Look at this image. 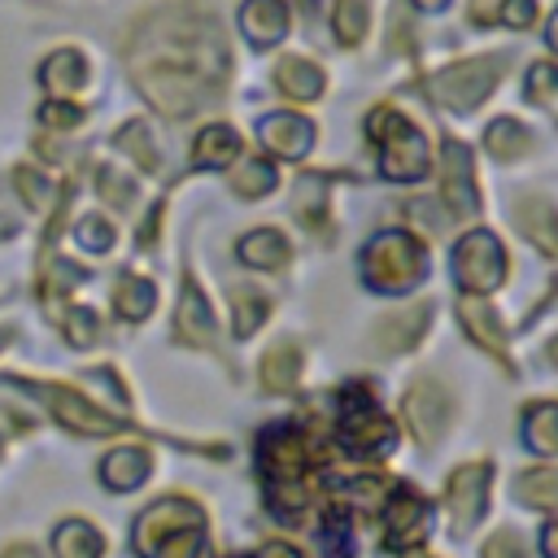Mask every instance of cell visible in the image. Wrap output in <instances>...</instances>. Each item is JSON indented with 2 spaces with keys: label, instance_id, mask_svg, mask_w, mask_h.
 Here are the masks:
<instances>
[{
  "label": "cell",
  "instance_id": "43",
  "mask_svg": "<svg viewBox=\"0 0 558 558\" xmlns=\"http://www.w3.org/2000/svg\"><path fill=\"white\" fill-rule=\"evenodd\" d=\"M344 501H353L357 510H379L384 506V484L379 480H353V484H344Z\"/></svg>",
  "mask_w": 558,
  "mask_h": 558
},
{
  "label": "cell",
  "instance_id": "18",
  "mask_svg": "<svg viewBox=\"0 0 558 558\" xmlns=\"http://www.w3.org/2000/svg\"><path fill=\"white\" fill-rule=\"evenodd\" d=\"M148 471H153V458H148V449H140V445H122V449L105 453V462H100V480H105L109 488H118V493L140 488V484L148 480Z\"/></svg>",
  "mask_w": 558,
  "mask_h": 558
},
{
  "label": "cell",
  "instance_id": "3",
  "mask_svg": "<svg viewBox=\"0 0 558 558\" xmlns=\"http://www.w3.org/2000/svg\"><path fill=\"white\" fill-rule=\"evenodd\" d=\"M140 558H201L205 554V510L187 497H161L135 519Z\"/></svg>",
  "mask_w": 558,
  "mask_h": 558
},
{
  "label": "cell",
  "instance_id": "44",
  "mask_svg": "<svg viewBox=\"0 0 558 558\" xmlns=\"http://www.w3.org/2000/svg\"><path fill=\"white\" fill-rule=\"evenodd\" d=\"M484 558H527V549H523L519 532L501 527V532H493V536L484 541Z\"/></svg>",
  "mask_w": 558,
  "mask_h": 558
},
{
  "label": "cell",
  "instance_id": "12",
  "mask_svg": "<svg viewBox=\"0 0 558 558\" xmlns=\"http://www.w3.org/2000/svg\"><path fill=\"white\" fill-rule=\"evenodd\" d=\"M432 532V506L414 488H397L384 510V545L388 549H414Z\"/></svg>",
  "mask_w": 558,
  "mask_h": 558
},
{
  "label": "cell",
  "instance_id": "48",
  "mask_svg": "<svg viewBox=\"0 0 558 558\" xmlns=\"http://www.w3.org/2000/svg\"><path fill=\"white\" fill-rule=\"evenodd\" d=\"M541 545H545V554H549V558H558V523H549V527H545Z\"/></svg>",
  "mask_w": 558,
  "mask_h": 558
},
{
  "label": "cell",
  "instance_id": "10",
  "mask_svg": "<svg viewBox=\"0 0 558 558\" xmlns=\"http://www.w3.org/2000/svg\"><path fill=\"white\" fill-rule=\"evenodd\" d=\"M488 480H493V466L488 462H462L449 484H445V506H449V519L458 532H471L480 523V514L488 510Z\"/></svg>",
  "mask_w": 558,
  "mask_h": 558
},
{
  "label": "cell",
  "instance_id": "17",
  "mask_svg": "<svg viewBox=\"0 0 558 558\" xmlns=\"http://www.w3.org/2000/svg\"><path fill=\"white\" fill-rule=\"evenodd\" d=\"M174 331H179V340H187V344H209V340H214V314H209V301H205V292L196 288V279L183 283L179 314H174Z\"/></svg>",
  "mask_w": 558,
  "mask_h": 558
},
{
  "label": "cell",
  "instance_id": "5",
  "mask_svg": "<svg viewBox=\"0 0 558 558\" xmlns=\"http://www.w3.org/2000/svg\"><path fill=\"white\" fill-rule=\"evenodd\" d=\"M427 266V248L423 240H414L410 231H384L362 248V279L379 292H405L418 283Z\"/></svg>",
  "mask_w": 558,
  "mask_h": 558
},
{
  "label": "cell",
  "instance_id": "4",
  "mask_svg": "<svg viewBox=\"0 0 558 558\" xmlns=\"http://www.w3.org/2000/svg\"><path fill=\"white\" fill-rule=\"evenodd\" d=\"M366 131L379 144V166H384L388 179L405 183V179H418L427 170V140L401 109H392V105L371 109Z\"/></svg>",
  "mask_w": 558,
  "mask_h": 558
},
{
  "label": "cell",
  "instance_id": "21",
  "mask_svg": "<svg viewBox=\"0 0 558 558\" xmlns=\"http://www.w3.org/2000/svg\"><path fill=\"white\" fill-rule=\"evenodd\" d=\"M423 327H427V305H410V310L388 314V318L375 327V340H379L388 353H405V349L418 340Z\"/></svg>",
  "mask_w": 558,
  "mask_h": 558
},
{
  "label": "cell",
  "instance_id": "25",
  "mask_svg": "<svg viewBox=\"0 0 558 558\" xmlns=\"http://www.w3.org/2000/svg\"><path fill=\"white\" fill-rule=\"evenodd\" d=\"M514 497L536 510H558V466H532L514 480Z\"/></svg>",
  "mask_w": 558,
  "mask_h": 558
},
{
  "label": "cell",
  "instance_id": "19",
  "mask_svg": "<svg viewBox=\"0 0 558 558\" xmlns=\"http://www.w3.org/2000/svg\"><path fill=\"white\" fill-rule=\"evenodd\" d=\"M240 157V135L231 131V126H205L201 135H196V144H192V166H209V170H222V166H231Z\"/></svg>",
  "mask_w": 558,
  "mask_h": 558
},
{
  "label": "cell",
  "instance_id": "31",
  "mask_svg": "<svg viewBox=\"0 0 558 558\" xmlns=\"http://www.w3.org/2000/svg\"><path fill=\"white\" fill-rule=\"evenodd\" d=\"M118 148L122 153H131L135 161H140V170H161V153L153 148V135H148V126L144 122H126L122 131H118Z\"/></svg>",
  "mask_w": 558,
  "mask_h": 558
},
{
  "label": "cell",
  "instance_id": "16",
  "mask_svg": "<svg viewBox=\"0 0 558 558\" xmlns=\"http://www.w3.org/2000/svg\"><path fill=\"white\" fill-rule=\"evenodd\" d=\"M240 31H244L257 48L279 44L283 31H288V9H283V0H244V9H240Z\"/></svg>",
  "mask_w": 558,
  "mask_h": 558
},
{
  "label": "cell",
  "instance_id": "38",
  "mask_svg": "<svg viewBox=\"0 0 558 558\" xmlns=\"http://www.w3.org/2000/svg\"><path fill=\"white\" fill-rule=\"evenodd\" d=\"M323 545H327L331 558H349V554H353V532H349V519H344L340 510L327 514V523H323Z\"/></svg>",
  "mask_w": 558,
  "mask_h": 558
},
{
  "label": "cell",
  "instance_id": "52",
  "mask_svg": "<svg viewBox=\"0 0 558 558\" xmlns=\"http://www.w3.org/2000/svg\"><path fill=\"white\" fill-rule=\"evenodd\" d=\"M9 340H13V327H0V349H4Z\"/></svg>",
  "mask_w": 558,
  "mask_h": 558
},
{
  "label": "cell",
  "instance_id": "40",
  "mask_svg": "<svg viewBox=\"0 0 558 558\" xmlns=\"http://www.w3.org/2000/svg\"><path fill=\"white\" fill-rule=\"evenodd\" d=\"M87 275L74 266V262H52V270H48V283H44V296L48 301H61L70 288H78Z\"/></svg>",
  "mask_w": 558,
  "mask_h": 558
},
{
  "label": "cell",
  "instance_id": "45",
  "mask_svg": "<svg viewBox=\"0 0 558 558\" xmlns=\"http://www.w3.org/2000/svg\"><path fill=\"white\" fill-rule=\"evenodd\" d=\"M501 22L514 26V31H519V26L527 31V26L536 22V0H506V4H501Z\"/></svg>",
  "mask_w": 558,
  "mask_h": 558
},
{
  "label": "cell",
  "instance_id": "33",
  "mask_svg": "<svg viewBox=\"0 0 558 558\" xmlns=\"http://www.w3.org/2000/svg\"><path fill=\"white\" fill-rule=\"evenodd\" d=\"M371 26V4L366 0H336V39L357 44Z\"/></svg>",
  "mask_w": 558,
  "mask_h": 558
},
{
  "label": "cell",
  "instance_id": "28",
  "mask_svg": "<svg viewBox=\"0 0 558 558\" xmlns=\"http://www.w3.org/2000/svg\"><path fill=\"white\" fill-rule=\"evenodd\" d=\"M39 78H44V87H52V92H78V87L87 83V65H83V57H78L74 48H61V52H52V57L44 61Z\"/></svg>",
  "mask_w": 558,
  "mask_h": 558
},
{
  "label": "cell",
  "instance_id": "50",
  "mask_svg": "<svg viewBox=\"0 0 558 558\" xmlns=\"http://www.w3.org/2000/svg\"><path fill=\"white\" fill-rule=\"evenodd\" d=\"M414 4H418V9H427V13H436V9H445L449 0H414Z\"/></svg>",
  "mask_w": 558,
  "mask_h": 558
},
{
  "label": "cell",
  "instance_id": "37",
  "mask_svg": "<svg viewBox=\"0 0 558 558\" xmlns=\"http://www.w3.org/2000/svg\"><path fill=\"white\" fill-rule=\"evenodd\" d=\"M96 187H100V196L113 205V209H131L135 205V183L131 179H122L118 170H109V166H100L96 170Z\"/></svg>",
  "mask_w": 558,
  "mask_h": 558
},
{
  "label": "cell",
  "instance_id": "53",
  "mask_svg": "<svg viewBox=\"0 0 558 558\" xmlns=\"http://www.w3.org/2000/svg\"><path fill=\"white\" fill-rule=\"evenodd\" d=\"M549 357H554V366H558V340H554V344H549Z\"/></svg>",
  "mask_w": 558,
  "mask_h": 558
},
{
  "label": "cell",
  "instance_id": "13",
  "mask_svg": "<svg viewBox=\"0 0 558 558\" xmlns=\"http://www.w3.org/2000/svg\"><path fill=\"white\" fill-rule=\"evenodd\" d=\"M440 174H445L440 187H445L449 214H458V218L475 214V209H480V187H475V174H471V153H466V144H458V140L445 144V153H440Z\"/></svg>",
  "mask_w": 558,
  "mask_h": 558
},
{
  "label": "cell",
  "instance_id": "24",
  "mask_svg": "<svg viewBox=\"0 0 558 558\" xmlns=\"http://www.w3.org/2000/svg\"><path fill=\"white\" fill-rule=\"evenodd\" d=\"M523 440L536 453H558V401H532L523 410Z\"/></svg>",
  "mask_w": 558,
  "mask_h": 558
},
{
  "label": "cell",
  "instance_id": "8",
  "mask_svg": "<svg viewBox=\"0 0 558 558\" xmlns=\"http://www.w3.org/2000/svg\"><path fill=\"white\" fill-rule=\"evenodd\" d=\"M453 279L466 296L493 292L506 279V248L488 231H466L453 248Z\"/></svg>",
  "mask_w": 558,
  "mask_h": 558
},
{
  "label": "cell",
  "instance_id": "26",
  "mask_svg": "<svg viewBox=\"0 0 558 558\" xmlns=\"http://www.w3.org/2000/svg\"><path fill=\"white\" fill-rule=\"evenodd\" d=\"M113 305H118L122 318L140 323V318L153 314V305H157V288H153L144 275H122L118 288H113Z\"/></svg>",
  "mask_w": 558,
  "mask_h": 558
},
{
  "label": "cell",
  "instance_id": "22",
  "mask_svg": "<svg viewBox=\"0 0 558 558\" xmlns=\"http://www.w3.org/2000/svg\"><path fill=\"white\" fill-rule=\"evenodd\" d=\"M240 262L244 266H257V270H279L288 262V240L270 227H257L240 240Z\"/></svg>",
  "mask_w": 558,
  "mask_h": 558
},
{
  "label": "cell",
  "instance_id": "30",
  "mask_svg": "<svg viewBox=\"0 0 558 558\" xmlns=\"http://www.w3.org/2000/svg\"><path fill=\"white\" fill-rule=\"evenodd\" d=\"M484 140H488V153H493V157L514 161V157H523V148H527L532 135H527L523 122H514V118H497V122H488Z\"/></svg>",
  "mask_w": 558,
  "mask_h": 558
},
{
  "label": "cell",
  "instance_id": "36",
  "mask_svg": "<svg viewBox=\"0 0 558 558\" xmlns=\"http://www.w3.org/2000/svg\"><path fill=\"white\" fill-rule=\"evenodd\" d=\"M13 183H17L22 201H26V209H44L48 196H52V179L39 174L35 166H17V170H13Z\"/></svg>",
  "mask_w": 558,
  "mask_h": 558
},
{
  "label": "cell",
  "instance_id": "35",
  "mask_svg": "<svg viewBox=\"0 0 558 558\" xmlns=\"http://www.w3.org/2000/svg\"><path fill=\"white\" fill-rule=\"evenodd\" d=\"M61 331H65V340L74 349H92L100 340V318L92 310H65L61 314Z\"/></svg>",
  "mask_w": 558,
  "mask_h": 558
},
{
  "label": "cell",
  "instance_id": "39",
  "mask_svg": "<svg viewBox=\"0 0 558 558\" xmlns=\"http://www.w3.org/2000/svg\"><path fill=\"white\" fill-rule=\"evenodd\" d=\"M523 92H527V100L545 105V100L558 92V65H549V61H536V65L527 70V83H523Z\"/></svg>",
  "mask_w": 558,
  "mask_h": 558
},
{
  "label": "cell",
  "instance_id": "1",
  "mask_svg": "<svg viewBox=\"0 0 558 558\" xmlns=\"http://www.w3.org/2000/svg\"><path fill=\"white\" fill-rule=\"evenodd\" d=\"M126 65L140 92L166 113L205 109L227 83V44L218 22L196 4H161L131 26Z\"/></svg>",
  "mask_w": 558,
  "mask_h": 558
},
{
  "label": "cell",
  "instance_id": "11",
  "mask_svg": "<svg viewBox=\"0 0 558 558\" xmlns=\"http://www.w3.org/2000/svg\"><path fill=\"white\" fill-rule=\"evenodd\" d=\"M405 423H410V432H414V440L423 445V449H432L440 436H445V427H449V392L436 384V379H414V388L405 392Z\"/></svg>",
  "mask_w": 558,
  "mask_h": 558
},
{
  "label": "cell",
  "instance_id": "29",
  "mask_svg": "<svg viewBox=\"0 0 558 558\" xmlns=\"http://www.w3.org/2000/svg\"><path fill=\"white\" fill-rule=\"evenodd\" d=\"M296 375H301V353L292 344H275L266 357H262V384L270 392H288L296 388Z\"/></svg>",
  "mask_w": 558,
  "mask_h": 558
},
{
  "label": "cell",
  "instance_id": "14",
  "mask_svg": "<svg viewBox=\"0 0 558 558\" xmlns=\"http://www.w3.org/2000/svg\"><path fill=\"white\" fill-rule=\"evenodd\" d=\"M257 131H262L266 148L279 153L283 161H296L314 148V122H305L301 113H270V118H262Z\"/></svg>",
  "mask_w": 558,
  "mask_h": 558
},
{
  "label": "cell",
  "instance_id": "2",
  "mask_svg": "<svg viewBox=\"0 0 558 558\" xmlns=\"http://www.w3.org/2000/svg\"><path fill=\"white\" fill-rule=\"evenodd\" d=\"M257 466L266 475V497L279 514H301L310 506L314 449H310L301 427H292V423L266 427L262 440H257Z\"/></svg>",
  "mask_w": 558,
  "mask_h": 558
},
{
  "label": "cell",
  "instance_id": "23",
  "mask_svg": "<svg viewBox=\"0 0 558 558\" xmlns=\"http://www.w3.org/2000/svg\"><path fill=\"white\" fill-rule=\"evenodd\" d=\"M100 549H105V536L83 519H65L52 532V554L57 558H100Z\"/></svg>",
  "mask_w": 558,
  "mask_h": 558
},
{
  "label": "cell",
  "instance_id": "7",
  "mask_svg": "<svg viewBox=\"0 0 558 558\" xmlns=\"http://www.w3.org/2000/svg\"><path fill=\"white\" fill-rule=\"evenodd\" d=\"M501 78V57H471V61H458L449 70H440L432 78V96L445 105V109H458V113H471Z\"/></svg>",
  "mask_w": 558,
  "mask_h": 558
},
{
  "label": "cell",
  "instance_id": "42",
  "mask_svg": "<svg viewBox=\"0 0 558 558\" xmlns=\"http://www.w3.org/2000/svg\"><path fill=\"white\" fill-rule=\"evenodd\" d=\"M78 244H83V248H92V253H105V248L113 244V227H109L105 218H96V214H92V218H83V222H78Z\"/></svg>",
  "mask_w": 558,
  "mask_h": 558
},
{
  "label": "cell",
  "instance_id": "27",
  "mask_svg": "<svg viewBox=\"0 0 558 558\" xmlns=\"http://www.w3.org/2000/svg\"><path fill=\"white\" fill-rule=\"evenodd\" d=\"M519 227H523L549 257H558V214H554L541 196H532V201L519 205Z\"/></svg>",
  "mask_w": 558,
  "mask_h": 558
},
{
  "label": "cell",
  "instance_id": "49",
  "mask_svg": "<svg viewBox=\"0 0 558 558\" xmlns=\"http://www.w3.org/2000/svg\"><path fill=\"white\" fill-rule=\"evenodd\" d=\"M0 558H39V549H31V545H9Z\"/></svg>",
  "mask_w": 558,
  "mask_h": 558
},
{
  "label": "cell",
  "instance_id": "15",
  "mask_svg": "<svg viewBox=\"0 0 558 558\" xmlns=\"http://www.w3.org/2000/svg\"><path fill=\"white\" fill-rule=\"evenodd\" d=\"M458 314H462V327L475 336V344L484 353H493L497 362H506V327H501L497 310L488 301H480V296H462L458 301Z\"/></svg>",
  "mask_w": 558,
  "mask_h": 558
},
{
  "label": "cell",
  "instance_id": "47",
  "mask_svg": "<svg viewBox=\"0 0 558 558\" xmlns=\"http://www.w3.org/2000/svg\"><path fill=\"white\" fill-rule=\"evenodd\" d=\"M497 0H471V22H488Z\"/></svg>",
  "mask_w": 558,
  "mask_h": 558
},
{
  "label": "cell",
  "instance_id": "9",
  "mask_svg": "<svg viewBox=\"0 0 558 558\" xmlns=\"http://www.w3.org/2000/svg\"><path fill=\"white\" fill-rule=\"evenodd\" d=\"M26 388L52 410V418H61L65 427H74L83 436H113V432H122V418L105 414L100 405H92L74 388H61V384H26Z\"/></svg>",
  "mask_w": 558,
  "mask_h": 558
},
{
  "label": "cell",
  "instance_id": "51",
  "mask_svg": "<svg viewBox=\"0 0 558 558\" xmlns=\"http://www.w3.org/2000/svg\"><path fill=\"white\" fill-rule=\"evenodd\" d=\"M549 44H554V52H558V13H554V22H549Z\"/></svg>",
  "mask_w": 558,
  "mask_h": 558
},
{
  "label": "cell",
  "instance_id": "46",
  "mask_svg": "<svg viewBox=\"0 0 558 558\" xmlns=\"http://www.w3.org/2000/svg\"><path fill=\"white\" fill-rule=\"evenodd\" d=\"M257 558H301L292 545H279V541H270V545H262V554Z\"/></svg>",
  "mask_w": 558,
  "mask_h": 558
},
{
  "label": "cell",
  "instance_id": "34",
  "mask_svg": "<svg viewBox=\"0 0 558 558\" xmlns=\"http://www.w3.org/2000/svg\"><path fill=\"white\" fill-rule=\"evenodd\" d=\"M231 187H235L244 201H257V196H266V192L275 187V170H270L266 161H244V166L231 174Z\"/></svg>",
  "mask_w": 558,
  "mask_h": 558
},
{
  "label": "cell",
  "instance_id": "32",
  "mask_svg": "<svg viewBox=\"0 0 558 558\" xmlns=\"http://www.w3.org/2000/svg\"><path fill=\"white\" fill-rule=\"evenodd\" d=\"M231 305H235V336H253L262 327V318L270 314V301L262 292H253V288H235Z\"/></svg>",
  "mask_w": 558,
  "mask_h": 558
},
{
  "label": "cell",
  "instance_id": "6",
  "mask_svg": "<svg viewBox=\"0 0 558 558\" xmlns=\"http://www.w3.org/2000/svg\"><path fill=\"white\" fill-rule=\"evenodd\" d=\"M340 440L353 449V453H384L392 449L397 432H392V418L379 410V401L362 388V384H349L340 392Z\"/></svg>",
  "mask_w": 558,
  "mask_h": 558
},
{
  "label": "cell",
  "instance_id": "20",
  "mask_svg": "<svg viewBox=\"0 0 558 558\" xmlns=\"http://www.w3.org/2000/svg\"><path fill=\"white\" fill-rule=\"evenodd\" d=\"M275 87L283 96H292V100H314L323 92V70L314 61H305V57H283L275 65Z\"/></svg>",
  "mask_w": 558,
  "mask_h": 558
},
{
  "label": "cell",
  "instance_id": "41",
  "mask_svg": "<svg viewBox=\"0 0 558 558\" xmlns=\"http://www.w3.org/2000/svg\"><path fill=\"white\" fill-rule=\"evenodd\" d=\"M39 118H44V126L65 131V126H78V122H83V105H74V100H48V105L39 109Z\"/></svg>",
  "mask_w": 558,
  "mask_h": 558
}]
</instances>
